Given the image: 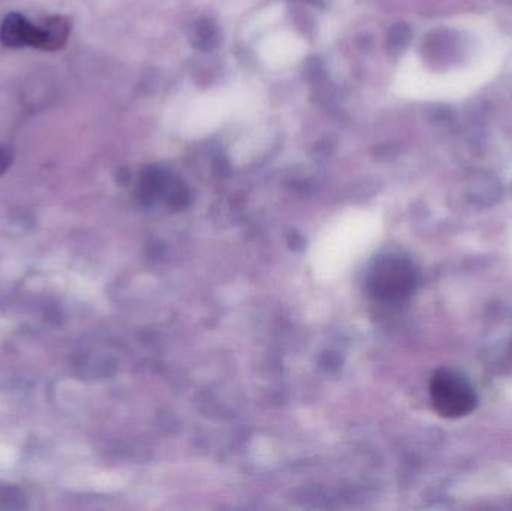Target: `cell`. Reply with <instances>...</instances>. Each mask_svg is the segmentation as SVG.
<instances>
[{
    "label": "cell",
    "instance_id": "obj_1",
    "mask_svg": "<svg viewBox=\"0 0 512 511\" xmlns=\"http://www.w3.org/2000/svg\"><path fill=\"white\" fill-rule=\"evenodd\" d=\"M71 33V21L66 17L45 18L32 23L24 15L11 12L0 26V41L9 48L32 47L44 51H56L65 47Z\"/></svg>",
    "mask_w": 512,
    "mask_h": 511
},
{
    "label": "cell",
    "instance_id": "obj_2",
    "mask_svg": "<svg viewBox=\"0 0 512 511\" xmlns=\"http://www.w3.org/2000/svg\"><path fill=\"white\" fill-rule=\"evenodd\" d=\"M417 287V267L405 255H382L373 261L367 275V290L379 302H403L414 294Z\"/></svg>",
    "mask_w": 512,
    "mask_h": 511
},
{
    "label": "cell",
    "instance_id": "obj_3",
    "mask_svg": "<svg viewBox=\"0 0 512 511\" xmlns=\"http://www.w3.org/2000/svg\"><path fill=\"white\" fill-rule=\"evenodd\" d=\"M430 399L436 413L445 419L468 416L478 404L477 393L471 383L450 369H441L433 375Z\"/></svg>",
    "mask_w": 512,
    "mask_h": 511
},
{
    "label": "cell",
    "instance_id": "obj_4",
    "mask_svg": "<svg viewBox=\"0 0 512 511\" xmlns=\"http://www.w3.org/2000/svg\"><path fill=\"white\" fill-rule=\"evenodd\" d=\"M9 165H11V155H9V152L5 147L0 146V176H2L3 173H6Z\"/></svg>",
    "mask_w": 512,
    "mask_h": 511
}]
</instances>
